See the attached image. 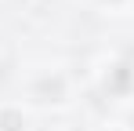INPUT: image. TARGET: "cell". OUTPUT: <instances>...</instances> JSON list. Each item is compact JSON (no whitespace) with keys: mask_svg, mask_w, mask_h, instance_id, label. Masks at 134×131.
Listing matches in <instances>:
<instances>
[{"mask_svg":"<svg viewBox=\"0 0 134 131\" xmlns=\"http://www.w3.org/2000/svg\"><path fill=\"white\" fill-rule=\"evenodd\" d=\"M131 84H134L131 66H116V69H112V77L105 80V87H109L112 95H123V91H131Z\"/></svg>","mask_w":134,"mask_h":131,"instance_id":"obj_1","label":"cell"},{"mask_svg":"<svg viewBox=\"0 0 134 131\" xmlns=\"http://www.w3.org/2000/svg\"><path fill=\"white\" fill-rule=\"evenodd\" d=\"M0 131H22V113L18 109H4L0 113Z\"/></svg>","mask_w":134,"mask_h":131,"instance_id":"obj_2","label":"cell"}]
</instances>
